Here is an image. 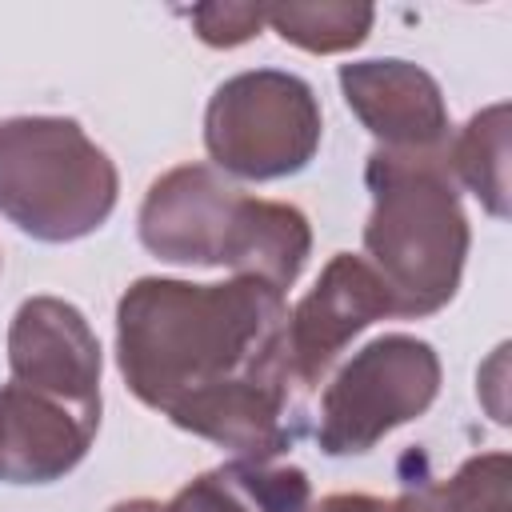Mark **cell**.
Here are the masks:
<instances>
[{
    "label": "cell",
    "instance_id": "1",
    "mask_svg": "<svg viewBox=\"0 0 512 512\" xmlns=\"http://www.w3.org/2000/svg\"><path fill=\"white\" fill-rule=\"evenodd\" d=\"M288 308L260 280H136L116 308L128 388L172 424L268 464L300 436Z\"/></svg>",
    "mask_w": 512,
    "mask_h": 512
},
{
    "label": "cell",
    "instance_id": "2",
    "mask_svg": "<svg viewBox=\"0 0 512 512\" xmlns=\"http://www.w3.org/2000/svg\"><path fill=\"white\" fill-rule=\"evenodd\" d=\"M364 176L372 188L364 248L392 296V316H428L444 308L468 256V220L448 172V148H376Z\"/></svg>",
    "mask_w": 512,
    "mask_h": 512
},
{
    "label": "cell",
    "instance_id": "3",
    "mask_svg": "<svg viewBox=\"0 0 512 512\" xmlns=\"http://www.w3.org/2000/svg\"><path fill=\"white\" fill-rule=\"evenodd\" d=\"M116 204L112 160L76 120L20 116L0 124V212L36 240H80Z\"/></svg>",
    "mask_w": 512,
    "mask_h": 512
},
{
    "label": "cell",
    "instance_id": "4",
    "mask_svg": "<svg viewBox=\"0 0 512 512\" xmlns=\"http://www.w3.org/2000/svg\"><path fill=\"white\" fill-rule=\"evenodd\" d=\"M208 152L244 180L300 172L320 144V108L312 88L288 72H244L216 88L204 120Z\"/></svg>",
    "mask_w": 512,
    "mask_h": 512
},
{
    "label": "cell",
    "instance_id": "5",
    "mask_svg": "<svg viewBox=\"0 0 512 512\" xmlns=\"http://www.w3.org/2000/svg\"><path fill=\"white\" fill-rule=\"evenodd\" d=\"M440 388V360L432 344L412 336H384L356 352L320 400L316 440L328 456L368 452L396 424L420 416Z\"/></svg>",
    "mask_w": 512,
    "mask_h": 512
},
{
    "label": "cell",
    "instance_id": "6",
    "mask_svg": "<svg viewBox=\"0 0 512 512\" xmlns=\"http://www.w3.org/2000/svg\"><path fill=\"white\" fill-rule=\"evenodd\" d=\"M248 196L204 164H184L160 176L140 208V240L160 260L228 264Z\"/></svg>",
    "mask_w": 512,
    "mask_h": 512
},
{
    "label": "cell",
    "instance_id": "7",
    "mask_svg": "<svg viewBox=\"0 0 512 512\" xmlns=\"http://www.w3.org/2000/svg\"><path fill=\"white\" fill-rule=\"evenodd\" d=\"M380 316H392V296L376 268L348 252L332 256V264L324 268L316 288L296 304L284 328L292 380L300 388L316 384L328 364L344 352V344Z\"/></svg>",
    "mask_w": 512,
    "mask_h": 512
},
{
    "label": "cell",
    "instance_id": "8",
    "mask_svg": "<svg viewBox=\"0 0 512 512\" xmlns=\"http://www.w3.org/2000/svg\"><path fill=\"white\" fill-rule=\"evenodd\" d=\"M8 368L16 384L100 408V344L88 320L52 296L20 304L8 328Z\"/></svg>",
    "mask_w": 512,
    "mask_h": 512
},
{
    "label": "cell",
    "instance_id": "9",
    "mask_svg": "<svg viewBox=\"0 0 512 512\" xmlns=\"http://www.w3.org/2000/svg\"><path fill=\"white\" fill-rule=\"evenodd\" d=\"M100 424V408H80L28 384L0 388V480L44 484L72 472Z\"/></svg>",
    "mask_w": 512,
    "mask_h": 512
},
{
    "label": "cell",
    "instance_id": "10",
    "mask_svg": "<svg viewBox=\"0 0 512 512\" xmlns=\"http://www.w3.org/2000/svg\"><path fill=\"white\" fill-rule=\"evenodd\" d=\"M348 108L392 152H444L448 112L436 80L408 60H364L340 68Z\"/></svg>",
    "mask_w": 512,
    "mask_h": 512
},
{
    "label": "cell",
    "instance_id": "11",
    "mask_svg": "<svg viewBox=\"0 0 512 512\" xmlns=\"http://www.w3.org/2000/svg\"><path fill=\"white\" fill-rule=\"evenodd\" d=\"M312 488L300 468L228 460L184 484L164 512H308Z\"/></svg>",
    "mask_w": 512,
    "mask_h": 512
},
{
    "label": "cell",
    "instance_id": "12",
    "mask_svg": "<svg viewBox=\"0 0 512 512\" xmlns=\"http://www.w3.org/2000/svg\"><path fill=\"white\" fill-rule=\"evenodd\" d=\"M448 172H456L492 216H508V108L496 104L468 120L448 144Z\"/></svg>",
    "mask_w": 512,
    "mask_h": 512
},
{
    "label": "cell",
    "instance_id": "13",
    "mask_svg": "<svg viewBox=\"0 0 512 512\" xmlns=\"http://www.w3.org/2000/svg\"><path fill=\"white\" fill-rule=\"evenodd\" d=\"M512 464L504 452L468 460L452 480L412 484L396 504L400 512H512Z\"/></svg>",
    "mask_w": 512,
    "mask_h": 512
},
{
    "label": "cell",
    "instance_id": "14",
    "mask_svg": "<svg viewBox=\"0 0 512 512\" xmlns=\"http://www.w3.org/2000/svg\"><path fill=\"white\" fill-rule=\"evenodd\" d=\"M264 24L308 52H340L364 40L372 24L368 4H264Z\"/></svg>",
    "mask_w": 512,
    "mask_h": 512
},
{
    "label": "cell",
    "instance_id": "15",
    "mask_svg": "<svg viewBox=\"0 0 512 512\" xmlns=\"http://www.w3.org/2000/svg\"><path fill=\"white\" fill-rule=\"evenodd\" d=\"M192 24L200 40L216 48H232L244 44L264 24V4H200L192 8Z\"/></svg>",
    "mask_w": 512,
    "mask_h": 512
},
{
    "label": "cell",
    "instance_id": "16",
    "mask_svg": "<svg viewBox=\"0 0 512 512\" xmlns=\"http://www.w3.org/2000/svg\"><path fill=\"white\" fill-rule=\"evenodd\" d=\"M312 512H400L396 500H376V496H328Z\"/></svg>",
    "mask_w": 512,
    "mask_h": 512
},
{
    "label": "cell",
    "instance_id": "17",
    "mask_svg": "<svg viewBox=\"0 0 512 512\" xmlns=\"http://www.w3.org/2000/svg\"><path fill=\"white\" fill-rule=\"evenodd\" d=\"M112 512H164V504H156V500H124Z\"/></svg>",
    "mask_w": 512,
    "mask_h": 512
}]
</instances>
